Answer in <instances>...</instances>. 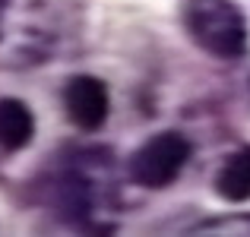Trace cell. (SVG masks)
<instances>
[{
  "mask_svg": "<svg viewBox=\"0 0 250 237\" xmlns=\"http://www.w3.org/2000/svg\"><path fill=\"white\" fill-rule=\"evenodd\" d=\"M181 22L196 48L219 60L247 54V16L234 0H184Z\"/></svg>",
  "mask_w": 250,
  "mask_h": 237,
  "instance_id": "7a4b0ae2",
  "label": "cell"
},
{
  "mask_svg": "<svg viewBox=\"0 0 250 237\" xmlns=\"http://www.w3.org/2000/svg\"><path fill=\"white\" fill-rule=\"evenodd\" d=\"M215 193L228 202L250 199V146L231 152L215 171Z\"/></svg>",
  "mask_w": 250,
  "mask_h": 237,
  "instance_id": "8992f818",
  "label": "cell"
},
{
  "mask_svg": "<svg viewBox=\"0 0 250 237\" xmlns=\"http://www.w3.org/2000/svg\"><path fill=\"white\" fill-rule=\"evenodd\" d=\"M63 111H67L70 123L80 127L83 133L102 130L104 120H108V114H111L108 85L98 76H89V73L70 76L67 85H63Z\"/></svg>",
  "mask_w": 250,
  "mask_h": 237,
  "instance_id": "277c9868",
  "label": "cell"
},
{
  "mask_svg": "<svg viewBox=\"0 0 250 237\" xmlns=\"http://www.w3.org/2000/svg\"><path fill=\"white\" fill-rule=\"evenodd\" d=\"M193 146L184 133L177 130H162V133L149 136L127 161V174L133 183L146 190H162L181 177V171L187 168Z\"/></svg>",
  "mask_w": 250,
  "mask_h": 237,
  "instance_id": "3957f363",
  "label": "cell"
},
{
  "mask_svg": "<svg viewBox=\"0 0 250 237\" xmlns=\"http://www.w3.org/2000/svg\"><path fill=\"white\" fill-rule=\"evenodd\" d=\"M51 202L54 209L73 225L104 228L114 206V164L102 149L70 152L57 161L51 174Z\"/></svg>",
  "mask_w": 250,
  "mask_h": 237,
  "instance_id": "6da1fadb",
  "label": "cell"
},
{
  "mask_svg": "<svg viewBox=\"0 0 250 237\" xmlns=\"http://www.w3.org/2000/svg\"><path fill=\"white\" fill-rule=\"evenodd\" d=\"M35 136V117L29 104L19 98H0V149L3 152H19Z\"/></svg>",
  "mask_w": 250,
  "mask_h": 237,
  "instance_id": "5b68a950",
  "label": "cell"
},
{
  "mask_svg": "<svg viewBox=\"0 0 250 237\" xmlns=\"http://www.w3.org/2000/svg\"><path fill=\"white\" fill-rule=\"evenodd\" d=\"M193 234H225V237L247 234V237H250V215H228V218H212V221H206V225L193 228Z\"/></svg>",
  "mask_w": 250,
  "mask_h": 237,
  "instance_id": "52a82bcc",
  "label": "cell"
}]
</instances>
